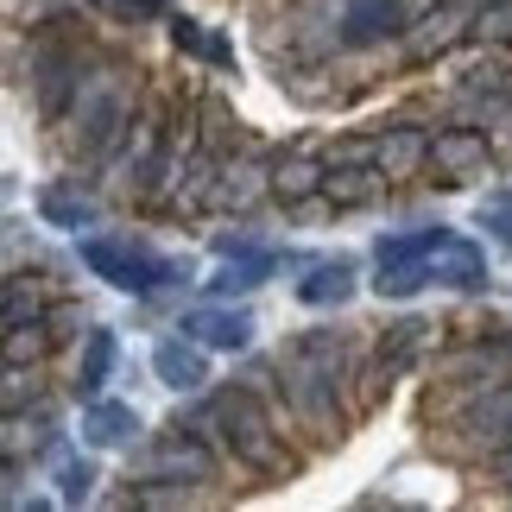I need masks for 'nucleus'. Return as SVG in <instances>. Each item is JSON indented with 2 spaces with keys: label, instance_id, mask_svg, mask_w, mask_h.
Masks as SVG:
<instances>
[{
  "label": "nucleus",
  "instance_id": "obj_1",
  "mask_svg": "<svg viewBox=\"0 0 512 512\" xmlns=\"http://www.w3.org/2000/svg\"><path fill=\"white\" fill-rule=\"evenodd\" d=\"M177 424L184 430H196V437H203V430L215 424V437H222V449L234 462H247L253 475H291V449H285V437H279V411H266L260 405V392L253 386H228V392H215V399L203 405V411H177Z\"/></svg>",
  "mask_w": 512,
  "mask_h": 512
},
{
  "label": "nucleus",
  "instance_id": "obj_2",
  "mask_svg": "<svg viewBox=\"0 0 512 512\" xmlns=\"http://www.w3.org/2000/svg\"><path fill=\"white\" fill-rule=\"evenodd\" d=\"M279 373H285V399L291 411H298L304 424L329 430L342 418V392H348V342L342 329H310V336H298L285 354H279Z\"/></svg>",
  "mask_w": 512,
  "mask_h": 512
},
{
  "label": "nucleus",
  "instance_id": "obj_3",
  "mask_svg": "<svg viewBox=\"0 0 512 512\" xmlns=\"http://www.w3.org/2000/svg\"><path fill=\"white\" fill-rule=\"evenodd\" d=\"M64 114H70V146L83 152V159H108L133 127V83L121 70H95V76L76 83Z\"/></svg>",
  "mask_w": 512,
  "mask_h": 512
},
{
  "label": "nucleus",
  "instance_id": "obj_4",
  "mask_svg": "<svg viewBox=\"0 0 512 512\" xmlns=\"http://www.w3.org/2000/svg\"><path fill=\"white\" fill-rule=\"evenodd\" d=\"M83 266L95 279H108L114 291H133V298H152V291L190 279V260H165V253H152L146 241H133V234H89Z\"/></svg>",
  "mask_w": 512,
  "mask_h": 512
},
{
  "label": "nucleus",
  "instance_id": "obj_5",
  "mask_svg": "<svg viewBox=\"0 0 512 512\" xmlns=\"http://www.w3.org/2000/svg\"><path fill=\"white\" fill-rule=\"evenodd\" d=\"M140 481H215V449L196 437V430L184 424H171L165 437H152L140 449Z\"/></svg>",
  "mask_w": 512,
  "mask_h": 512
},
{
  "label": "nucleus",
  "instance_id": "obj_6",
  "mask_svg": "<svg viewBox=\"0 0 512 512\" xmlns=\"http://www.w3.org/2000/svg\"><path fill=\"white\" fill-rule=\"evenodd\" d=\"M424 279L449 285V291H481L487 285V253L475 241H462V234H443V241L424 253Z\"/></svg>",
  "mask_w": 512,
  "mask_h": 512
},
{
  "label": "nucleus",
  "instance_id": "obj_7",
  "mask_svg": "<svg viewBox=\"0 0 512 512\" xmlns=\"http://www.w3.org/2000/svg\"><path fill=\"white\" fill-rule=\"evenodd\" d=\"M424 165H437L443 184H462L468 171L487 165V133H475V127H443V133H430V140H424Z\"/></svg>",
  "mask_w": 512,
  "mask_h": 512
},
{
  "label": "nucleus",
  "instance_id": "obj_8",
  "mask_svg": "<svg viewBox=\"0 0 512 512\" xmlns=\"http://www.w3.org/2000/svg\"><path fill=\"white\" fill-rule=\"evenodd\" d=\"M184 336L196 348H228V354H241L253 342V317L247 310H222V304H209V310H184Z\"/></svg>",
  "mask_w": 512,
  "mask_h": 512
},
{
  "label": "nucleus",
  "instance_id": "obj_9",
  "mask_svg": "<svg viewBox=\"0 0 512 512\" xmlns=\"http://www.w3.org/2000/svg\"><path fill=\"white\" fill-rule=\"evenodd\" d=\"M133 437H140V411L121 405V399H83V443L89 449H133Z\"/></svg>",
  "mask_w": 512,
  "mask_h": 512
},
{
  "label": "nucleus",
  "instance_id": "obj_10",
  "mask_svg": "<svg viewBox=\"0 0 512 512\" xmlns=\"http://www.w3.org/2000/svg\"><path fill=\"white\" fill-rule=\"evenodd\" d=\"M342 26H348L342 32L348 45H386V38H405L411 7H405V0H354Z\"/></svg>",
  "mask_w": 512,
  "mask_h": 512
},
{
  "label": "nucleus",
  "instance_id": "obj_11",
  "mask_svg": "<svg viewBox=\"0 0 512 512\" xmlns=\"http://www.w3.org/2000/svg\"><path fill=\"white\" fill-rule=\"evenodd\" d=\"M152 373H159L171 392H203L209 361H203V348H196L190 336H165L159 348H152Z\"/></svg>",
  "mask_w": 512,
  "mask_h": 512
},
{
  "label": "nucleus",
  "instance_id": "obj_12",
  "mask_svg": "<svg viewBox=\"0 0 512 512\" xmlns=\"http://www.w3.org/2000/svg\"><path fill=\"white\" fill-rule=\"evenodd\" d=\"M456 38H468V7H456V0H437V7H424V19H418V32L405 26V45H411V57H437V51H449Z\"/></svg>",
  "mask_w": 512,
  "mask_h": 512
},
{
  "label": "nucleus",
  "instance_id": "obj_13",
  "mask_svg": "<svg viewBox=\"0 0 512 512\" xmlns=\"http://www.w3.org/2000/svg\"><path fill=\"white\" fill-rule=\"evenodd\" d=\"M76 83H83V57H76V51H51L45 64H38V114H45V121H64Z\"/></svg>",
  "mask_w": 512,
  "mask_h": 512
},
{
  "label": "nucleus",
  "instance_id": "obj_14",
  "mask_svg": "<svg viewBox=\"0 0 512 512\" xmlns=\"http://www.w3.org/2000/svg\"><path fill=\"white\" fill-rule=\"evenodd\" d=\"M272 266H279V253H266V247H253V253H228V266L209 279V298H215V304L247 298V291H260V285L272 279Z\"/></svg>",
  "mask_w": 512,
  "mask_h": 512
},
{
  "label": "nucleus",
  "instance_id": "obj_15",
  "mask_svg": "<svg viewBox=\"0 0 512 512\" xmlns=\"http://www.w3.org/2000/svg\"><path fill=\"white\" fill-rule=\"evenodd\" d=\"M51 348H57L51 317H19V323H0V367H38Z\"/></svg>",
  "mask_w": 512,
  "mask_h": 512
},
{
  "label": "nucleus",
  "instance_id": "obj_16",
  "mask_svg": "<svg viewBox=\"0 0 512 512\" xmlns=\"http://www.w3.org/2000/svg\"><path fill=\"white\" fill-rule=\"evenodd\" d=\"M133 152H127V184H159L165 177V121L159 114H146V121H133Z\"/></svg>",
  "mask_w": 512,
  "mask_h": 512
},
{
  "label": "nucleus",
  "instance_id": "obj_17",
  "mask_svg": "<svg viewBox=\"0 0 512 512\" xmlns=\"http://www.w3.org/2000/svg\"><path fill=\"white\" fill-rule=\"evenodd\" d=\"M323 171L317 159H304V152H291V159H279L266 171V190L279 196V203H310V196H323Z\"/></svg>",
  "mask_w": 512,
  "mask_h": 512
},
{
  "label": "nucleus",
  "instance_id": "obj_18",
  "mask_svg": "<svg viewBox=\"0 0 512 512\" xmlns=\"http://www.w3.org/2000/svg\"><path fill=\"white\" fill-rule=\"evenodd\" d=\"M171 45L184 51V57H203V64H215V70H234V45H228L222 32H209L203 19H190V13L171 19Z\"/></svg>",
  "mask_w": 512,
  "mask_h": 512
},
{
  "label": "nucleus",
  "instance_id": "obj_19",
  "mask_svg": "<svg viewBox=\"0 0 512 512\" xmlns=\"http://www.w3.org/2000/svg\"><path fill=\"white\" fill-rule=\"evenodd\" d=\"M298 298L310 310H336L354 298V266L348 260H323V266H310V279H298Z\"/></svg>",
  "mask_w": 512,
  "mask_h": 512
},
{
  "label": "nucleus",
  "instance_id": "obj_20",
  "mask_svg": "<svg viewBox=\"0 0 512 512\" xmlns=\"http://www.w3.org/2000/svg\"><path fill=\"white\" fill-rule=\"evenodd\" d=\"M424 165V133H411V127H392L373 140V171L380 177H411Z\"/></svg>",
  "mask_w": 512,
  "mask_h": 512
},
{
  "label": "nucleus",
  "instance_id": "obj_21",
  "mask_svg": "<svg viewBox=\"0 0 512 512\" xmlns=\"http://www.w3.org/2000/svg\"><path fill=\"white\" fill-rule=\"evenodd\" d=\"M114 329H89L83 336V367H76V399H95V392L108 386V373H114Z\"/></svg>",
  "mask_w": 512,
  "mask_h": 512
},
{
  "label": "nucleus",
  "instance_id": "obj_22",
  "mask_svg": "<svg viewBox=\"0 0 512 512\" xmlns=\"http://www.w3.org/2000/svg\"><path fill=\"white\" fill-rule=\"evenodd\" d=\"M424 342H430V323H424V317L392 323L386 336H380V373H405V367L424 354Z\"/></svg>",
  "mask_w": 512,
  "mask_h": 512
},
{
  "label": "nucleus",
  "instance_id": "obj_23",
  "mask_svg": "<svg viewBox=\"0 0 512 512\" xmlns=\"http://www.w3.org/2000/svg\"><path fill=\"white\" fill-rule=\"evenodd\" d=\"M462 424L475 430L481 443H494V449H500V443H512V380H506V386H494V392H487V399H481L475 411H468Z\"/></svg>",
  "mask_w": 512,
  "mask_h": 512
},
{
  "label": "nucleus",
  "instance_id": "obj_24",
  "mask_svg": "<svg viewBox=\"0 0 512 512\" xmlns=\"http://www.w3.org/2000/svg\"><path fill=\"white\" fill-rule=\"evenodd\" d=\"M38 367H0V418H26L38 405Z\"/></svg>",
  "mask_w": 512,
  "mask_h": 512
},
{
  "label": "nucleus",
  "instance_id": "obj_25",
  "mask_svg": "<svg viewBox=\"0 0 512 512\" xmlns=\"http://www.w3.org/2000/svg\"><path fill=\"white\" fill-rule=\"evenodd\" d=\"M38 215H45L51 228H95V203L76 190H45L38 196Z\"/></svg>",
  "mask_w": 512,
  "mask_h": 512
},
{
  "label": "nucleus",
  "instance_id": "obj_26",
  "mask_svg": "<svg viewBox=\"0 0 512 512\" xmlns=\"http://www.w3.org/2000/svg\"><path fill=\"white\" fill-rule=\"evenodd\" d=\"M260 190H266V184H260V171H253V165H241V171L228 165L222 184L209 190V203H222V209H253V203H260Z\"/></svg>",
  "mask_w": 512,
  "mask_h": 512
},
{
  "label": "nucleus",
  "instance_id": "obj_27",
  "mask_svg": "<svg viewBox=\"0 0 512 512\" xmlns=\"http://www.w3.org/2000/svg\"><path fill=\"white\" fill-rule=\"evenodd\" d=\"M430 279H424V260H386L380 266V279H373V291L380 298H418Z\"/></svg>",
  "mask_w": 512,
  "mask_h": 512
},
{
  "label": "nucleus",
  "instance_id": "obj_28",
  "mask_svg": "<svg viewBox=\"0 0 512 512\" xmlns=\"http://www.w3.org/2000/svg\"><path fill=\"white\" fill-rule=\"evenodd\" d=\"M443 234H449V228H418V234H380V247H373V253H380V266H386V260H424V253L437 247Z\"/></svg>",
  "mask_w": 512,
  "mask_h": 512
},
{
  "label": "nucleus",
  "instance_id": "obj_29",
  "mask_svg": "<svg viewBox=\"0 0 512 512\" xmlns=\"http://www.w3.org/2000/svg\"><path fill=\"white\" fill-rule=\"evenodd\" d=\"M95 494V462H64L57 468V500L64 506H83Z\"/></svg>",
  "mask_w": 512,
  "mask_h": 512
},
{
  "label": "nucleus",
  "instance_id": "obj_30",
  "mask_svg": "<svg viewBox=\"0 0 512 512\" xmlns=\"http://www.w3.org/2000/svg\"><path fill=\"white\" fill-rule=\"evenodd\" d=\"M19 317H45V298L32 285H0V323H19Z\"/></svg>",
  "mask_w": 512,
  "mask_h": 512
},
{
  "label": "nucleus",
  "instance_id": "obj_31",
  "mask_svg": "<svg viewBox=\"0 0 512 512\" xmlns=\"http://www.w3.org/2000/svg\"><path fill=\"white\" fill-rule=\"evenodd\" d=\"M481 228H494L500 241H512V196H487V203H481Z\"/></svg>",
  "mask_w": 512,
  "mask_h": 512
},
{
  "label": "nucleus",
  "instance_id": "obj_32",
  "mask_svg": "<svg viewBox=\"0 0 512 512\" xmlns=\"http://www.w3.org/2000/svg\"><path fill=\"white\" fill-rule=\"evenodd\" d=\"M348 165H373V140H342L329 152V171H348Z\"/></svg>",
  "mask_w": 512,
  "mask_h": 512
},
{
  "label": "nucleus",
  "instance_id": "obj_33",
  "mask_svg": "<svg viewBox=\"0 0 512 512\" xmlns=\"http://www.w3.org/2000/svg\"><path fill=\"white\" fill-rule=\"evenodd\" d=\"M108 7L121 13V19H152V13H165L171 0H108Z\"/></svg>",
  "mask_w": 512,
  "mask_h": 512
},
{
  "label": "nucleus",
  "instance_id": "obj_34",
  "mask_svg": "<svg viewBox=\"0 0 512 512\" xmlns=\"http://www.w3.org/2000/svg\"><path fill=\"white\" fill-rule=\"evenodd\" d=\"M253 247H260L253 234H215V253H222V260H228V253H253Z\"/></svg>",
  "mask_w": 512,
  "mask_h": 512
},
{
  "label": "nucleus",
  "instance_id": "obj_35",
  "mask_svg": "<svg viewBox=\"0 0 512 512\" xmlns=\"http://www.w3.org/2000/svg\"><path fill=\"white\" fill-rule=\"evenodd\" d=\"M487 468H494V475L512 487V443H500V449H487Z\"/></svg>",
  "mask_w": 512,
  "mask_h": 512
},
{
  "label": "nucleus",
  "instance_id": "obj_36",
  "mask_svg": "<svg viewBox=\"0 0 512 512\" xmlns=\"http://www.w3.org/2000/svg\"><path fill=\"white\" fill-rule=\"evenodd\" d=\"M13 475H19V449L0 437V481H13ZM0 500H7V494H0Z\"/></svg>",
  "mask_w": 512,
  "mask_h": 512
},
{
  "label": "nucleus",
  "instance_id": "obj_37",
  "mask_svg": "<svg viewBox=\"0 0 512 512\" xmlns=\"http://www.w3.org/2000/svg\"><path fill=\"white\" fill-rule=\"evenodd\" d=\"M468 7H512V0H468Z\"/></svg>",
  "mask_w": 512,
  "mask_h": 512
}]
</instances>
